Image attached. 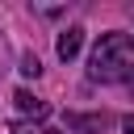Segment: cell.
Instances as JSON below:
<instances>
[{
  "label": "cell",
  "instance_id": "obj_4",
  "mask_svg": "<svg viewBox=\"0 0 134 134\" xmlns=\"http://www.w3.org/2000/svg\"><path fill=\"white\" fill-rule=\"evenodd\" d=\"M8 130H13V134H59V130H50V126H34V121H13Z\"/></svg>",
  "mask_w": 134,
  "mask_h": 134
},
{
  "label": "cell",
  "instance_id": "obj_2",
  "mask_svg": "<svg viewBox=\"0 0 134 134\" xmlns=\"http://www.w3.org/2000/svg\"><path fill=\"white\" fill-rule=\"evenodd\" d=\"M80 46H84V29H80V25L63 29V34H59V42H54V50H59V59H63V63H71V59L80 54Z\"/></svg>",
  "mask_w": 134,
  "mask_h": 134
},
{
  "label": "cell",
  "instance_id": "obj_3",
  "mask_svg": "<svg viewBox=\"0 0 134 134\" xmlns=\"http://www.w3.org/2000/svg\"><path fill=\"white\" fill-rule=\"evenodd\" d=\"M13 100H17V109H25V113H34V117H46V100H38L34 92L17 88V92H13Z\"/></svg>",
  "mask_w": 134,
  "mask_h": 134
},
{
  "label": "cell",
  "instance_id": "obj_5",
  "mask_svg": "<svg viewBox=\"0 0 134 134\" xmlns=\"http://www.w3.org/2000/svg\"><path fill=\"white\" fill-rule=\"evenodd\" d=\"M38 71H42V63H38L34 54H25V59H21V75H38Z\"/></svg>",
  "mask_w": 134,
  "mask_h": 134
},
{
  "label": "cell",
  "instance_id": "obj_1",
  "mask_svg": "<svg viewBox=\"0 0 134 134\" xmlns=\"http://www.w3.org/2000/svg\"><path fill=\"white\" fill-rule=\"evenodd\" d=\"M92 84H134V34H105L88 59Z\"/></svg>",
  "mask_w": 134,
  "mask_h": 134
},
{
  "label": "cell",
  "instance_id": "obj_6",
  "mask_svg": "<svg viewBox=\"0 0 134 134\" xmlns=\"http://www.w3.org/2000/svg\"><path fill=\"white\" fill-rule=\"evenodd\" d=\"M121 134H134V113H130V117H121Z\"/></svg>",
  "mask_w": 134,
  "mask_h": 134
}]
</instances>
